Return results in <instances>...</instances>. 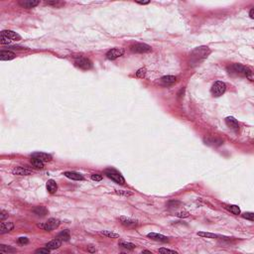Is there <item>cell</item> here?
<instances>
[{"label": "cell", "mask_w": 254, "mask_h": 254, "mask_svg": "<svg viewBox=\"0 0 254 254\" xmlns=\"http://www.w3.org/2000/svg\"><path fill=\"white\" fill-rule=\"evenodd\" d=\"M105 175L108 177L109 179L114 181L115 183L119 184V185H123V184L125 183V180L122 177V175H121L119 172H117L116 170H114V169H107V170H105Z\"/></svg>", "instance_id": "obj_3"}, {"label": "cell", "mask_w": 254, "mask_h": 254, "mask_svg": "<svg viewBox=\"0 0 254 254\" xmlns=\"http://www.w3.org/2000/svg\"><path fill=\"white\" fill-rule=\"evenodd\" d=\"M179 204H181L180 201H170V203H169V207H175L177 206H179Z\"/></svg>", "instance_id": "obj_38"}, {"label": "cell", "mask_w": 254, "mask_h": 254, "mask_svg": "<svg viewBox=\"0 0 254 254\" xmlns=\"http://www.w3.org/2000/svg\"><path fill=\"white\" fill-rule=\"evenodd\" d=\"M161 82H162V83H164L165 85H170L177 82V78L174 76H165L161 79Z\"/></svg>", "instance_id": "obj_19"}, {"label": "cell", "mask_w": 254, "mask_h": 254, "mask_svg": "<svg viewBox=\"0 0 254 254\" xmlns=\"http://www.w3.org/2000/svg\"><path fill=\"white\" fill-rule=\"evenodd\" d=\"M31 157L35 158V159H39L41 161L43 162H48V161H51L52 160V156L47 154V153H43V152H36V153H33L32 155H31Z\"/></svg>", "instance_id": "obj_11"}, {"label": "cell", "mask_w": 254, "mask_h": 254, "mask_svg": "<svg viewBox=\"0 0 254 254\" xmlns=\"http://www.w3.org/2000/svg\"><path fill=\"white\" fill-rule=\"evenodd\" d=\"M33 213L35 214H37V215H39V217H45L46 214H48V210L45 207H35L34 210H33Z\"/></svg>", "instance_id": "obj_22"}, {"label": "cell", "mask_w": 254, "mask_h": 254, "mask_svg": "<svg viewBox=\"0 0 254 254\" xmlns=\"http://www.w3.org/2000/svg\"><path fill=\"white\" fill-rule=\"evenodd\" d=\"M15 56L16 55L11 51L2 50L1 52H0V60L1 61H9V60H12V59L15 58Z\"/></svg>", "instance_id": "obj_15"}, {"label": "cell", "mask_w": 254, "mask_h": 254, "mask_svg": "<svg viewBox=\"0 0 254 254\" xmlns=\"http://www.w3.org/2000/svg\"><path fill=\"white\" fill-rule=\"evenodd\" d=\"M147 236L152 238V239H154V240H157V241H161V242H168L169 241V238L167 237V236L163 235V234L156 233V232H150V233L147 234Z\"/></svg>", "instance_id": "obj_16"}, {"label": "cell", "mask_w": 254, "mask_h": 254, "mask_svg": "<svg viewBox=\"0 0 254 254\" xmlns=\"http://www.w3.org/2000/svg\"><path fill=\"white\" fill-rule=\"evenodd\" d=\"M39 3L40 1H38V0H24V1H20L19 4L22 7H24V8L31 9L34 8L35 6H37Z\"/></svg>", "instance_id": "obj_17"}, {"label": "cell", "mask_w": 254, "mask_h": 254, "mask_svg": "<svg viewBox=\"0 0 254 254\" xmlns=\"http://www.w3.org/2000/svg\"><path fill=\"white\" fill-rule=\"evenodd\" d=\"M46 3L49 5H57L58 3H60V2H59L58 0H56V1H46Z\"/></svg>", "instance_id": "obj_41"}, {"label": "cell", "mask_w": 254, "mask_h": 254, "mask_svg": "<svg viewBox=\"0 0 254 254\" xmlns=\"http://www.w3.org/2000/svg\"><path fill=\"white\" fill-rule=\"evenodd\" d=\"M28 242H29V240H28L27 237H20V238H18V243H20V244H27Z\"/></svg>", "instance_id": "obj_37"}, {"label": "cell", "mask_w": 254, "mask_h": 254, "mask_svg": "<svg viewBox=\"0 0 254 254\" xmlns=\"http://www.w3.org/2000/svg\"><path fill=\"white\" fill-rule=\"evenodd\" d=\"M64 175L67 177V178L71 179V180H74V181H82V180H83L82 175H81L79 173H76V172H65Z\"/></svg>", "instance_id": "obj_18"}, {"label": "cell", "mask_w": 254, "mask_h": 254, "mask_svg": "<svg viewBox=\"0 0 254 254\" xmlns=\"http://www.w3.org/2000/svg\"><path fill=\"white\" fill-rule=\"evenodd\" d=\"M131 51L133 52V53L143 54V53H149V52H151L152 48L149 46V45H147V44L138 43V44L133 45V46H131Z\"/></svg>", "instance_id": "obj_6"}, {"label": "cell", "mask_w": 254, "mask_h": 254, "mask_svg": "<svg viewBox=\"0 0 254 254\" xmlns=\"http://www.w3.org/2000/svg\"><path fill=\"white\" fill-rule=\"evenodd\" d=\"M50 251H51V249H49V248L46 247V248H39V249H37L35 252H36V253H40V254L41 253L42 254H49V253H50Z\"/></svg>", "instance_id": "obj_34"}, {"label": "cell", "mask_w": 254, "mask_h": 254, "mask_svg": "<svg viewBox=\"0 0 254 254\" xmlns=\"http://www.w3.org/2000/svg\"><path fill=\"white\" fill-rule=\"evenodd\" d=\"M57 238L60 239V240H65V241L69 240V230H64V231L60 232V233L58 234Z\"/></svg>", "instance_id": "obj_27"}, {"label": "cell", "mask_w": 254, "mask_h": 254, "mask_svg": "<svg viewBox=\"0 0 254 254\" xmlns=\"http://www.w3.org/2000/svg\"><path fill=\"white\" fill-rule=\"evenodd\" d=\"M124 54V50L121 48H114L111 49L106 53V58L108 60H116L117 58L121 57Z\"/></svg>", "instance_id": "obj_8"}, {"label": "cell", "mask_w": 254, "mask_h": 254, "mask_svg": "<svg viewBox=\"0 0 254 254\" xmlns=\"http://www.w3.org/2000/svg\"><path fill=\"white\" fill-rule=\"evenodd\" d=\"M0 252L1 253H14V252H16V249L9 245L1 244L0 245Z\"/></svg>", "instance_id": "obj_23"}, {"label": "cell", "mask_w": 254, "mask_h": 254, "mask_svg": "<svg viewBox=\"0 0 254 254\" xmlns=\"http://www.w3.org/2000/svg\"><path fill=\"white\" fill-rule=\"evenodd\" d=\"M227 208L230 211V213H232L235 215H238L239 214H240V210H239V207L237 206H227Z\"/></svg>", "instance_id": "obj_29"}, {"label": "cell", "mask_w": 254, "mask_h": 254, "mask_svg": "<svg viewBox=\"0 0 254 254\" xmlns=\"http://www.w3.org/2000/svg\"><path fill=\"white\" fill-rule=\"evenodd\" d=\"M59 225H60V220H56V218H50L47 222L45 223H39L38 224V227L43 228L44 230L47 231H52L54 230L55 228H57Z\"/></svg>", "instance_id": "obj_4"}, {"label": "cell", "mask_w": 254, "mask_h": 254, "mask_svg": "<svg viewBox=\"0 0 254 254\" xmlns=\"http://www.w3.org/2000/svg\"><path fill=\"white\" fill-rule=\"evenodd\" d=\"M61 244H62V240H60V239H58V238H56V239H54V240L48 242L47 244H46V247L49 248V249H51V250H54V249H57V248L60 247Z\"/></svg>", "instance_id": "obj_20"}, {"label": "cell", "mask_w": 254, "mask_h": 254, "mask_svg": "<svg viewBox=\"0 0 254 254\" xmlns=\"http://www.w3.org/2000/svg\"><path fill=\"white\" fill-rule=\"evenodd\" d=\"M8 217V214L5 213V211H1V215H0V220H1V221L4 220V218Z\"/></svg>", "instance_id": "obj_40"}, {"label": "cell", "mask_w": 254, "mask_h": 254, "mask_svg": "<svg viewBox=\"0 0 254 254\" xmlns=\"http://www.w3.org/2000/svg\"><path fill=\"white\" fill-rule=\"evenodd\" d=\"M143 253H149V254H151V251H148V250H144Z\"/></svg>", "instance_id": "obj_44"}, {"label": "cell", "mask_w": 254, "mask_h": 254, "mask_svg": "<svg viewBox=\"0 0 254 254\" xmlns=\"http://www.w3.org/2000/svg\"><path fill=\"white\" fill-rule=\"evenodd\" d=\"M242 217L244 218H246V220H249L251 221L254 220V214L253 213H244L242 214Z\"/></svg>", "instance_id": "obj_31"}, {"label": "cell", "mask_w": 254, "mask_h": 254, "mask_svg": "<svg viewBox=\"0 0 254 254\" xmlns=\"http://www.w3.org/2000/svg\"><path fill=\"white\" fill-rule=\"evenodd\" d=\"M47 190L50 194H55L58 190V186L54 180H49L47 182Z\"/></svg>", "instance_id": "obj_21"}, {"label": "cell", "mask_w": 254, "mask_h": 254, "mask_svg": "<svg viewBox=\"0 0 254 254\" xmlns=\"http://www.w3.org/2000/svg\"><path fill=\"white\" fill-rule=\"evenodd\" d=\"M11 40L9 39V38H7L6 36H4V35H1L0 36V43H1L2 45H9L10 43H11Z\"/></svg>", "instance_id": "obj_30"}, {"label": "cell", "mask_w": 254, "mask_h": 254, "mask_svg": "<svg viewBox=\"0 0 254 254\" xmlns=\"http://www.w3.org/2000/svg\"><path fill=\"white\" fill-rule=\"evenodd\" d=\"M145 75H146V69H140L136 72V76H138V78L143 79L145 76Z\"/></svg>", "instance_id": "obj_32"}, {"label": "cell", "mask_w": 254, "mask_h": 254, "mask_svg": "<svg viewBox=\"0 0 254 254\" xmlns=\"http://www.w3.org/2000/svg\"><path fill=\"white\" fill-rule=\"evenodd\" d=\"M227 90V85L222 82H217L214 83L213 88H211V93L214 96H220L225 92Z\"/></svg>", "instance_id": "obj_5"}, {"label": "cell", "mask_w": 254, "mask_h": 254, "mask_svg": "<svg viewBox=\"0 0 254 254\" xmlns=\"http://www.w3.org/2000/svg\"><path fill=\"white\" fill-rule=\"evenodd\" d=\"M160 253H170V254H177V251L171 249H167V248H160L159 249Z\"/></svg>", "instance_id": "obj_33"}, {"label": "cell", "mask_w": 254, "mask_h": 254, "mask_svg": "<svg viewBox=\"0 0 254 254\" xmlns=\"http://www.w3.org/2000/svg\"><path fill=\"white\" fill-rule=\"evenodd\" d=\"M12 173L14 175H18V176H28L32 174V171L27 168H23V167H16L12 170Z\"/></svg>", "instance_id": "obj_12"}, {"label": "cell", "mask_w": 254, "mask_h": 254, "mask_svg": "<svg viewBox=\"0 0 254 254\" xmlns=\"http://www.w3.org/2000/svg\"><path fill=\"white\" fill-rule=\"evenodd\" d=\"M136 3L137 4H141V5H146V4H149L150 1H137Z\"/></svg>", "instance_id": "obj_42"}, {"label": "cell", "mask_w": 254, "mask_h": 254, "mask_svg": "<svg viewBox=\"0 0 254 254\" xmlns=\"http://www.w3.org/2000/svg\"><path fill=\"white\" fill-rule=\"evenodd\" d=\"M100 235H103V236H106V237H109V238H118L119 237V234L115 233V232H112V231H108V230H103L101 232H99Z\"/></svg>", "instance_id": "obj_26"}, {"label": "cell", "mask_w": 254, "mask_h": 254, "mask_svg": "<svg viewBox=\"0 0 254 254\" xmlns=\"http://www.w3.org/2000/svg\"><path fill=\"white\" fill-rule=\"evenodd\" d=\"M14 228V224L11 221H5L2 222L1 225H0V234H4L7 233V232L11 231Z\"/></svg>", "instance_id": "obj_13"}, {"label": "cell", "mask_w": 254, "mask_h": 254, "mask_svg": "<svg viewBox=\"0 0 254 254\" xmlns=\"http://www.w3.org/2000/svg\"><path fill=\"white\" fill-rule=\"evenodd\" d=\"M118 245L120 246V247H123L127 250H132L136 247V245L133 244V243H130V242H126V241H120L118 243Z\"/></svg>", "instance_id": "obj_24"}, {"label": "cell", "mask_w": 254, "mask_h": 254, "mask_svg": "<svg viewBox=\"0 0 254 254\" xmlns=\"http://www.w3.org/2000/svg\"><path fill=\"white\" fill-rule=\"evenodd\" d=\"M116 193L118 195H124V196H131V193L129 192H126V191H123V190H119V191H116Z\"/></svg>", "instance_id": "obj_39"}, {"label": "cell", "mask_w": 254, "mask_h": 254, "mask_svg": "<svg viewBox=\"0 0 254 254\" xmlns=\"http://www.w3.org/2000/svg\"><path fill=\"white\" fill-rule=\"evenodd\" d=\"M225 123H227V126L232 129L233 131H238L239 129V124H238V121L235 119V118L231 117V116H228L225 118Z\"/></svg>", "instance_id": "obj_9"}, {"label": "cell", "mask_w": 254, "mask_h": 254, "mask_svg": "<svg viewBox=\"0 0 254 254\" xmlns=\"http://www.w3.org/2000/svg\"><path fill=\"white\" fill-rule=\"evenodd\" d=\"M210 53H211L210 49L206 46H201V47L195 49V50L192 52V54H191V62H192L193 64H198V63H200L201 61L204 60Z\"/></svg>", "instance_id": "obj_1"}, {"label": "cell", "mask_w": 254, "mask_h": 254, "mask_svg": "<svg viewBox=\"0 0 254 254\" xmlns=\"http://www.w3.org/2000/svg\"><path fill=\"white\" fill-rule=\"evenodd\" d=\"M75 64L78 68L82 69H89L92 67V63L90 62V60H88V58H83V57H79L75 61Z\"/></svg>", "instance_id": "obj_7"}, {"label": "cell", "mask_w": 254, "mask_h": 254, "mask_svg": "<svg viewBox=\"0 0 254 254\" xmlns=\"http://www.w3.org/2000/svg\"><path fill=\"white\" fill-rule=\"evenodd\" d=\"M249 16H250V18L253 19L254 18V9L252 8L251 10H250V12H249Z\"/></svg>", "instance_id": "obj_43"}, {"label": "cell", "mask_w": 254, "mask_h": 254, "mask_svg": "<svg viewBox=\"0 0 254 254\" xmlns=\"http://www.w3.org/2000/svg\"><path fill=\"white\" fill-rule=\"evenodd\" d=\"M198 235L203 236V237H207V238H217V237H221V236L217 235V234L211 233V232H203V231L198 232Z\"/></svg>", "instance_id": "obj_28"}, {"label": "cell", "mask_w": 254, "mask_h": 254, "mask_svg": "<svg viewBox=\"0 0 254 254\" xmlns=\"http://www.w3.org/2000/svg\"><path fill=\"white\" fill-rule=\"evenodd\" d=\"M1 35H4L7 38H9L11 41H19L21 40L20 35H18L16 32H13L11 30H3L1 32Z\"/></svg>", "instance_id": "obj_14"}, {"label": "cell", "mask_w": 254, "mask_h": 254, "mask_svg": "<svg viewBox=\"0 0 254 254\" xmlns=\"http://www.w3.org/2000/svg\"><path fill=\"white\" fill-rule=\"evenodd\" d=\"M31 164H32L35 168H37V169H43L44 168V162L41 161V160H39V159L32 158L31 159Z\"/></svg>", "instance_id": "obj_25"}, {"label": "cell", "mask_w": 254, "mask_h": 254, "mask_svg": "<svg viewBox=\"0 0 254 254\" xmlns=\"http://www.w3.org/2000/svg\"><path fill=\"white\" fill-rule=\"evenodd\" d=\"M119 220L121 221V223H122L123 225H125V227H134L138 224L137 220H133V218L127 217H120Z\"/></svg>", "instance_id": "obj_10"}, {"label": "cell", "mask_w": 254, "mask_h": 254, "mask_svg": "<svg viewBox=\"0 0 254 254\" xmlns=\"http://www.w3.org/2000/svg\"><path fill=\"white\" fill-rule=\"evenodd\" d=\"M92 179L93 181H101L102 180V176L99 175V174H92Z\"/></svg>", "instance_id": "obj_36"}, {"label": "cell", "mask_w": 254, "mask_h": 254, "mask_svg": "<svg viewBox=\"0 0 254 254\" xmlns=\"http://www.w3.org/2000/svg\"><path fill=\"white\" fill-rule=\"evenodd\" d=\"M176 215L178 217H188L190 215V214L188 211H180V213H177Z\"/></svg>", "instance_id": "obj_35"}, {"label": "cell", "mask_w": 254, "mask_h": 254, "mask_svg": "<svg viewBox=\"0 0 254 254\" xmlns=\"http://www.w3.org/2000/svg\"><path fill=\"white\" fill-rule=\"evenodd\" d=\"M228 71H229V72H233V74H236V75L244 76H246V78H249L252 81L251 69H249L248 68H246L242 65H239V64L232 65L230 68H228Z\"/></svg>", "instance_id": "obj_2"}]
</instances>
